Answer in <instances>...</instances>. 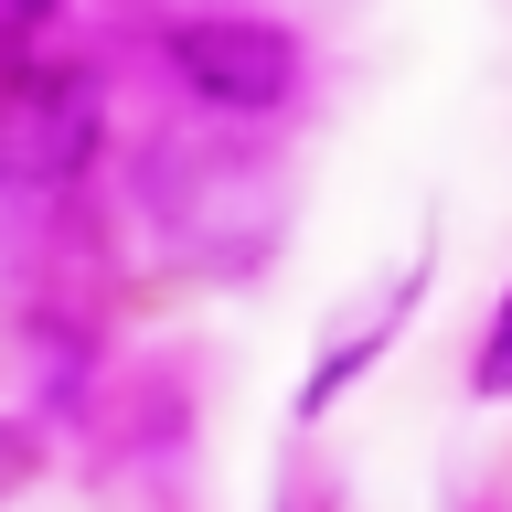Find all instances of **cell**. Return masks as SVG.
Wrapping results in <instances>:
<instances>
[{"instance_id": "cell-1", "label": "cell", "mask_w": 512, "mask_h": 512, "mask_svg": "<svg viewBox=\"0 0 512 512\" xmlns=\"http://www.w3.org/2000/svg\"><path fill=\"white\" fill-rule=\"evenodd\" d=\"M160 64L182 75V96H203L214 118H278L310 86V54L288 22H256V11H192V22L160 32Z\"/></svg>"}, {"instance_id": "cell-5", "label": "cell", "mask_w": 512, "mask_h": 512, "mask_svg": "<svg viewBox=\"0 0 512 512\" xmlns=\"http://www.w3.org/2000/svg\"><path fill=\"white\" fill-rule=\"evenodd\" d=\"M480 395H512V299L491 320V352H480Z\"/></svg>"}, {"instance_id": "cell-2", "label": "cell", "mask_w": 512, "mask_h": 512, "mask_svg": "<svg viewBox=\"0 0 512 512\" xmlns=\"http://www.w3.org/2000/svg\"><path fill=\"white\" fill-rule=\"evenodd\" d=\"M96 160V75L43 64V75H0V182L11 192H54Z\"/></svg>"}, {"instance_id": "cell-3", "label": "cell", "mask_w": 512, "mask_h": 512, "mask_svg": "<svg viewBox=\"0 0 512 512\" xmlns=\"http://www.w3.org/2000/svg\"><path fill=\"white\" fill-rule=\"evenodd\" d=\"M43 22H54V0H0V75L22 64V43H32Z\"/></svg>"}, {"instance_id": "cell-4", "label": "cell", "mask_w": 512, "mask_h": 512, "mask_svg": "<svg viewBox=\"0 0 512 512\" xmlns=\"http://www.w3.org/2000/svg\"><path fill=\"white\" fill-rule=\"evenodd\" d=\"M32 470H43V438H32V427H11V416H0V491H22Z\"/></svg>"}]
</instances>
